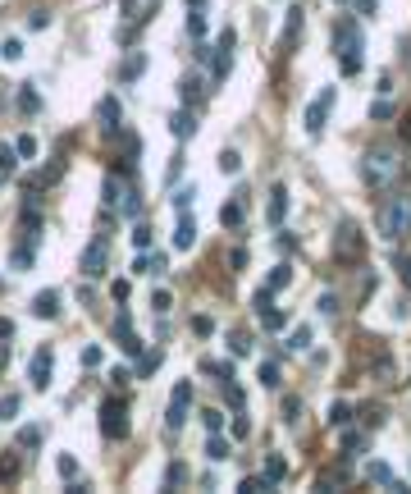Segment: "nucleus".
I'll return each mask as SVG.
<instances>
[{"mask_svg": "<svg viewBox=\"0 0 411 494\" xmlns=\"http://www.w3.org/2000/svg\"><path fill=\"white\" fill-rule=\"evenodd\" d=\"M334 261H342V266H361L366 261V238H361V229L352 220H342L334 234Z\"/></svg>", "mask_w": 411, "mask_h": 494, "instance_id": "4", "label": "nucleus"}, {"mask_svg": "<svg viewBox=\"0 0 411 494\" xmlns=\"http://www.w3.org/2000/svg\"><path fill=\"white\" fill-rule=\"evenodd\" d=\"M297 33H302V9L292 5V9H288V28H283V37H288V42H297Z\"/></svg>", "mask_w": 411, "mask_h": 494, "instance_id": "32", "label": "nucleus"}, {"mask_svg": "<svg viewBox=\"0 0 411 494\" xmlns=\"http://www.w3.org/2000/svg\"><path fill=\"white\" fill-rule=\"evenodd\" d=\"M37 444H42V430H18V449H37Z\"/></svg>", "mask_w": 411, "mask_h": 494, "instance_id": "36", "label": "nucleus"}, {"mask_svg": "<svg viewBox=\"0 0 411 494\" xmlns=\"http://www.w3.org/2000/svg\"><path fill=\"white\" fill-rule=\"evenodd\" d=\"M96 119H101V133H105V138H114V133H119V101H114V96H105L101 110H96Z\"/></svg>", "mask_w": 411, "mask_h": 494, "instance_id": "13", "label": "nucleus"}, {"mask_svg": "<svg viewBox=\"0 0 411 494\" xmlns=\"http://www.w3.org/2000/svg\"><path fill=\"white\" fill-rule=\"evenodd\" d=\"M155 366H160V353H151V357H142V362H137V375H151Z\"/></svg>", "mask_w": 411, "mask_h": 494, "instance_id": "46", "label": "nucleus"}, {"mask_svg": "<svg viewBox=\"0 0 411 494\" xmlns=\"http://www.w3.org/2000/svg\"><path fill=\"white\" fill-rule=\"evenodd\" d=\"M283 421H288V425H297V421H302V403H297V399L283 403Z\"/></svg>", "mask_w": 411, "mask_h": 494, "instance_id": "42", "label": "nucleus"}, {"mask_svg": "<svg viewBox=\"0 0 411 494\" xmlns=\"http://www.w3.org/2000/svg\"><path fill=\"white\" fill-rule=\"evenodd\" d=\"M188 481V471L179 467V462H169V471H165V486H183Z\"/></svg>", "mask_w": 411, "mask_h": 494, "instance_id": "43", "label": "nucleus"}, {"mask_svg": "<svg viewBox=\"0 0 411 494\" xmlns=\"http://www.w3.org/2000/svg\"><path fill=\"white\" fill-rule=\"evenodd\" d=\"M23 476V453H0V486H14Z\"/></svg>", "mask_w": 411, "mask_h": 494, "instance_id": "14", "label": "nucleus"}, {"mask_svg": "<svg viewBox=\"0 0 411 494\" xmlns=\"http://www.w3.org/2000/svg\"><path fill=\"white\" fill-rule=\"evenodd\" d=\"M283 211H288V188H274L270 192V206H266V216H270V225H283Z\"/></svg>", "mask_w": 411, "mask_h": 494, "instance_id": "16", "label": "nucleus"}, {"mask_svg": "<svg viewBox=\"0 0 411 494\" xmlns=\"http://www.w3.org/2000/svg\"><path fill=\"white\" fill-rule=\"evenodd\" d=\"M206 458H210V462H224V458H229V444L220 440V430H215V435H210V444H206Z\"/></svg>", "mask_w": 411, "mask_h": 494, "instance_id": "24", "label": "nucleus"}, {"mask_svg": "<svg viewBox=\"0 0 411 494\" xmlns=\"http://www.w3.org/2000/svg\"><path fill=\"white\" fill-rule=\"evenodd\" d=\"M14 412H18V394H5V399H0V421H9Z\"/></svg>", "mask_w": 411, "mask_h": 494, "instance_id": "39", "label": "nucleus"}, {"mask_svg": "<svg viewBox=\"0 0 411 494\" xmlns=\"http://www.w3.org/2000/svg\"><path fill=\"white\" fill-rule=\"evenodd\" d=\"M233 42H238V37H233V28H224V33H220V51L210 55V64H215V83H220L224 73H229V64H233Z\"/></svg>", "mask_w": 411, "mask_h": 494, "instance_id": "11", "label": "nucleus"}, {"mask_svg": "<svg viewBox=\"0 0 411 494\" xmlns=\"http://www.w3.org/2000/svg\"><path fill=\"white\" fill-rule=\"evenodd\" d=\"M398 270H403V284L411 288V257H398Z\"/></svg>", "mask_w": 411, "mask_h": 494, "instance_id": "54", "label": "nucleus"}, {"mask_svg": "<svg viewBox=\"0 0 411 494\" xmlns=\"http://www.w3.org/2000/svg\"><path fill=\"white\" fill-rule=\"evenodd\" d=\"M0 55H5V60H18V55H23V46H18V42H14V37H9V42H5V46H0Z\"/></svg>", "mask_w": 411, "mask_h": 494, "instance_id": "48", "label": "nucleus"}, {"mask_svg": "<svg viewBox=\"0 0 411 494\" xmlns=\"http://www.w3.org/2000/svg\"><path fill=\"white\" fill-rule=\"evenodd\" d=\"M188 206H192V192H179V197H174V211H183V216H188Z\"/></svg>", "mask_w": 411, "mask_h": 494, "instance_id": "52", "label": "nucleus"}, {"mask_svg": "<svg viewBox=\"0 0 411 494\" xmlns=\"http://www.w3.org/2000/svg\"><path fill=\"white\" fill-rule=\"evenodd\" d=\"M110 293H114V302H124V298H129V284H124V279H114Z\"/></svg>", "mask_w": 411, "mask_h": 494, "instance_id": "53", "label": "nucleus"}, {"mask_svg": "<svg viewBox=\"0 0 411 494\" xmlns=\"http://www.w3.org/2000/svg\"><path fill=\"white\" fill-rule=\"evenodd\" d=\"M266 476L270 481H283V476H288V462H283L279 453H270V458H266Z\"/></svg>", "mask_w": 411, "mask_h": 494, "instance_id": "27", "label": "nucleus"}, {"mask_svg": "<svg viewBox=\"0 0 411 494\" xmlns=\"http://www.w3.org/2000/svg\"><path fill=\"white\" fill-rule=\"evenodd\" d=\"M375 225H379L384 238H407L411 234V197H384Z\"/></svg>", "mask_w": 411, "mask_h": 494, "instance_id": "2", "label": "nucleus"}, {"mask_svg": "<svg viewBox=\"0 0 411 494\" xmlns=\"http://www.w3.org/2000/svg\"><path fill=\"white\" fill-rule=\"evenodd\" d=\"M14 334V321H5V316H0V339H9Z\"/></svg>", "mask_w": 411, "mask_h": 494, "instance_id": "56", "label": "nucleus"}, {"mask_svg": "<svg viewBox=\"0 0 411 494\" xmlns=\"http://www.w3.org/2000/svg\"><path fill=\"white\" fill-rule=\"evenodd\" d=\"M14 156H18V151L0 147V183H9V179H14Z\"/></svg>", "mask_w": 411, "mask_h": 494, "instance_id": "28", "label": "nucleus"}, {"mask_svg": "<svg viewBox=\"0 0 411 494\" xmlns=\"http://www.w3.org/2000/svg\"><path fill=\"white\" fill-rule=\"evenodd\" d=\"M142 73H146V55H142V51H133L129 60H124L119 78H124V83H133V78H142Z\"/></svg>", "mask_w": 411, "mask_h": 494, "instance_id": "20", "label": "nucleus"}, {"mask_svg": "<svg viewBox=\"0 0 411 494\" xmlns=\"http://www.w3.org/2000/svg\"><path fill=\"white\" fill-rule=\"evenodd\" d=\"M28 380H32V389H51V348H37L32 362H28Z\"/></svg>", "mask_w": 411, "mask_h": 494, "instance_id": "9", "label": "nucleus"}, {"mask_svg": "<svg viewBox=\"0 0 411 494\" xmlns=\"http://www.w3.org/2000/svg\"><path fill=\"white\" fill-rule=\"evenodd\" d=\"M188 408H192V380H179V389L169 394V416H165V430H179L188 421Z\"/></svg>", "mask_w": 411, "mask_h": 494, "instance_id": "6", "label": "nucleus"}, {"mask_svg": "<svg viewBox=\"0 0 411 494\" xmlns=\"http://www.w3.org/2000/svg\"><path fill=\"white\" fill-rule=\"evenodd\" d=\"M366 481H375V486H393V471H388V462H366Z\"/></svg>", "mask_w": 411, "mask_h": 494, "instance_id": "22", "label": "nucleus"}, {"mask_svg": "<svg viewBox=\"0 0 411 494\" xmlns=\"http://www.w3.org/2000/svg\"><path fill=\"white\" fill-rule=\"evenodd\" d=\"M220 225H224V229H238V225H242V206H238V201H229V206L220 211Z\"/></svg>", "mask_w": 411, "mask_h": 494, "instance_id": "25", "label": "nucleus"}, {"mask_svg": "<svg viewBox=\"0 0 411 494\" xmlns=\"http://www.w3.org/2000/svg\"><path fill=\"white\" fill-rule=\"evenodd\" d=\"M169 129H174V138H179V142H188L192 133H197V114H192V110H179Z\"/></svg>", "mask_w": 411, "mask_h": 494, "instance_id": "18", "label": "nucleus"}, {"mask_svg": "<svg viewBox=\"0 0 411 494\" xmlns=\"http://www.w3.org/2000/svg\"><path fill=\"white\" fill-rule=\"evenodd\" d=\"M288 348H292V353H306V348H311V329L297 325V329H292V343H288Z\"/></svg>", "mask_w": 411, "mask_h": 494, "instance_id": "31", "label": "nucleus"}, {"mask_svg": "<svg viewBox=\"0 0 411 494\" xmlns=\"http://www.w3.org/2000/svg\"><path fill=\"white\" fill-rule=\"evenodd\" d=\"M105 266H110V243H105V238H96V243L83 252V261H78V270H83L87 279H101V275H105Z\"/></svg>", "mask_w": 411, "mask_h": 494, "instance_id": "7", "label": "nucleus"}, {"mask_svg": "<svg viewBox=\"0 0 411 494\" xmlns=\"http://www.w3.org/2000/svg\"><path fill=\"white\" fill-rule=\"evenodd\" d=\"M357 9L361 14H375V0H357Z\"/></svg>", "mask_w": 411, "mask_h": 494, "instance_id": "57", "label": "nucleus"}, {"mask_svg": "<svg viewBox=\"0 0 411 494\" xmlns=\"http://www.w3.org/2000/svg\"><path fill=\"white\" fill-rule=\"evenodd\" d=\"M329 110H334V87H325V92H320L316 101L306 105V133H311V138H320V129H325Z\"/></svg>", "mask_w": 411, "mask_h": 494, "instance_id": "8", "label": "nucleus"}, {"mask_svg": "<svg viewBox=\"0 0 411 494\" xmlns=\"http://www.w3.org/2000/svg\"><path fill=\"white\" fill-rule=\"evenodd\" d=\"M32 312L42 316V321H55V312H60V293H55V288L37 293V298H32Z\"/></svg>", "mask_w": 411, "mask_h": 494, "instance_id": "15", "label": "nucleus"}, {"mask_svg": "<svg viewBox=\"0 0 411 494\" xmlns=\"http://www.w3.org/2000/svg\"><path fill=\"white\" fill-rule=\"evenodd\" d=\"M398 174H403V160H398V147H370L366 156H361V179H366V188L384 192L398 183Z\"/></svg>", "mask_w": 411, "mask_h": 494, "instance_id": "1", "label": "nucleus"}, {"mask_svg": "<svg viewBox=\"0 0 411 494\" xmlns=\"http://www.w3.org/2000/svg\"><path fill=\"white\" fill-rule=\"evenodd\" d=\"M60 476H64V481H73V476H78V462H73V458H68V453H64V458H60Z\"/></svg>", "mask_w": 411, "mask_h": 494, "instance_id": "47", "label": "nucleus"}, {"mask_svg": "<svg viewBox=\"0 0 411 494\" xmlns=\"http://www.w3.org/2000/svg\"><path fill=\"white\" fill-rule=\"evenodd\" d=\"M370 114H375V119H388V114H393V105H388V101H375V110H370Z\"/></svg>", "mask_w": 411, "mask_h": 494, "instance_id": "55", "label": "nucleus"}, {"mask_svg": "<svg viewBox=\"0 0 411 494\" xmlns=\"http://www.w3.org/2000/svg\"><path fill=\"white\" fill-rule=\"evenodd\" d=\"M357 449L366 453V435H361V430H347V435H342V458H357Z\"/></svg>", "mask_w": 411, "mask_h": 494, "instance_id": "23", "label": "nucleus"}, {"mask_svg": "<svg viewBox=\"0 0 411 494\" xmlns=\"http://www.w3.org/2000/svg\"><path fill=\"white\" fill-rule=\"evenodd\" d=\"M261 384H266V389H274V384H279V366H274V362L261 366Z\"/></svg>", "mask_w": 411, "mask_h": 494, "instance_id": "41", "label": "nucleus"}, {"mask_svg": "<svg viewBox=\"0 0 411 494\" xmlns=\"http://www.w3.org/2000/svg\"><path fill=\"white\" fill-rule=\"evenodd\" d=\"M261 325H266V329H283V312L266 307V312H261Z\"/></svg>", "mask_w": 411, "mask_h": 494, "instance_id": "38", "label": "nucleus"}, {"mask_svg": "<svg viewBox=\"0 0 411 494\" xmlns=\"http://www.w3.org/2000/svg\"><path fill=\"white\" fill-rule=\"evenodd\" d=\"M96 362H101V348H96V343L83 348V366H96Z\"/></svg>", "mask_w": 411, "mask_h": 494, "instance_id": "50", "label": "nucleus"}, {"mask_svg": "<svg viewBox=\"0 0 411 494\" xmlns=\"http://www.w3.org/2000/svg\"><path fill=\"white\" fill-rule=\"evenodd\" d=\"M101 435L105 440H129V408H124V399H110L101 408Z\"/></svg>", "mask_w": 411, "mask_h": 494, "instance_id": "5", "label": "nucleus"}, {"mask_svg": "<svg viewBox=\"0 0 411 494\" xmlns=\"http://www.w3.org/2000/svg\"><path fill=\"white\" fill-rule=\"evenodd\" d=\"M352 458H338V462H329L325 471H320V490H347L352 486V467H347Z\"/></svg>", "mask_w": 411, "mask_h": 494, "instance_id": "10", "label": "nucleus"}, {"mask_svg": "<svg viewBox=\"0 0 411 494\" xmlns=\"http://www.w3.org/2000/svg\"><path fill=\"white\" fill-rule=\"evenodd\" d=\"M114 339H119V348L124 353H133V357H142V339L129 329V312H119L114 316Z\"/></svg>", "mask_w": 411, "mask_h": 494, "instance_id": "12", "label": "nucleus"}, {"mask_svg": "<svg viewBox=\"0 0 411 494\" xmlns=\"http://www.w3.org/2000/svg\"><path fill=\"white\" fill-rule=\"evenodd\" d=\"M224 403H229V408H242V389L233 380H224Z\"/></svg>", "mask_w": 411, "mask_h": 494, "instance_id": "37", "label": "nucleus"}, {"mask_svg": "<svg viewBox=\"0 0 411 494\" xmlns=\"http://www.w3.org/2000/svg\"><path fill=\"white\" fill-rule=\"evenodd\" d=\"M206 371L220 375V384H224V380H233V366H229V362H206Z\"/></svg>", "mask_w": 411, "mask_h": 494, "instance_id": "40", "label": "nucleus"}, {"mask_svg": "<svg viewBox=\"0 0 411 494\" xmlns=\"http://www.w3.org/2000/svg\"><path fill=\"white\" fill-rule=\"evenodd\" d=\"M133 247L137 252H151V225H137L133 229Z\"/></svg>", "mask_w": 411, "mask_h": 494, "instance_id": "33", "label": "nucleus"}, {"mask_svg": "<svg viewBox=\"0 0 411 494\" xmlns=\"http://www.w3.org/2000/svg\"><path fill=\"white\" fill-rule=\"evenodd\" d=\"M201 96H206V83L197 78V73H188V78H183V105H188V110H197Z\"/></svg>", "mask_w": 411, "mask_h": 494, "instance_id": "17", "label": "nucleus"}, {"mask_svg": "<svg viewBox=\"0 0 411 494\" xmlns=\"http://www.w3.org/2000/svg\"><path fill=\"white\" fill-rule=\"evenodd\" d=\"M229 348H233V353H238V357H242V353H247V348H251V343H247V334H242V329H233V343H229Z\"/></svg>", "mask_w": 411, "mask_h": 494, "instance_id": "49", "label": "nucleus"}, {"mask_svg": "<svg viewBox=\"0 0 411 494\" xmlns=\"http://www.w3.org/2000/svg\"><path fill=\"white\" fill-rule=\"evenodd\" d=\"M192 243H197V225H192V216H183V220H179V229H174V247L188 252Z\"/></svg>", "mask_w": 411, "mask_h": 494, "instance_id": "19", "label": "nucleus"}, {"mask_svg": "<svg viewBox=\"0 0 411 494\" xmlns=\"http://www.w3.org/2000/svg\"><path fill=\"white\" fill-rule=\"evenodd\" d=\"M201 421H206V430L215 435V430H220V425H224V412H215V408H210V412H201Z\"/></svg>", "mask_w": 411, "mask_h": 494, "instance_id": "45", "label": "nucleus"}, {"mask_svg": "<svg viewBox=\"0 0 411 494\" xmlns=\"http://www.w3.org/2000/svg\"><path fill=\"white\" fill-rule=\"evenodd\" d=\"M192 329H197V334L206 339V334H210V329H215V325H210V316H197V321H192Z\"/></svg>", "mask_w": 411, "mask_h": 494, "instance_id": "51", "label": "nucleus"}, {"mask_svg": "<svg viewBox=\"0 0 411 494\" xmlns=\"http://www.w3.org/2000/svg\"><path fill=\"white\" fill-rule=\"evenodd\" d=\"M403 138L411 142V114H407V119H403Z\"/></svg>", "mask_w": 411, "mask_h": 494, "instance_id": "58", "label": "nucleus"}, {"mask_svg": "<svg viewBox=\"0 0 411 494\" xmlns=\"http://www.w3.org/2000/svg\"><path fill=\"white\" fill-rule=\"evenodd\" d=\"M316 312H320V316H325V321H334V316H338V298H334V293H320V302H316Z\"/></svg>", "mask_w": 411, "mask_h": 494, "instance_id": "29", "label": "nucleus"}, {"mask_svg": "<svg viewBox=\"0 0 411 494\" xmlns=\"http://www.w3.org/2000/svg\"><path fill=\"white\" fill-rule=\"evenodd\" d=\"M188 5H192V14H188V33L201 37V33H206V0H188Z\"/></svg>", "mask_w": 411, "mask_h": 494, "instance_id": "21", "label": "nucleus"}, {"mask_svg": "<svg viewBox=\"0 0 411 494\" xmlns=\"http://www.w3.org/2000/svg\"><path fill=\"white\" fill-rule=\"evenodd\" d=\"M334 46H338V69L342 73H361V60H366V55H361L357 23H347V18H342V23L334 28Z\"/></svg>", "mask_w": 411, "mask_h": 494, "instance_id": "3", "label": "nucleus"}, {"mask_svg": "<svg viewBox=\"0 0 411 494\" xmlns=\"http://www.w3.org/2000/svg\"><path fill=\"white\" fill-rule=\"evenodd\" d=\"M352 421V408L347 403H334V408H329V425H347Z\"/></svg>", "mask_w": 411, "mask_h": 494, "instance_id": "34", "label": "nucleus"}, {"mask_svg": "<svg viewBox=\"0 0 411 494\" xmlns=\"http://www.w3.org/2000/svg\"><path fill=\"white\" fill-rule=\"evenodd\" d=\"M288 279H292V270H288V266H274V270H270V279H266V288H270V293H279V288L288 284Z\"/></svg>", "mask_w": 411, "mask_h": 494, "instance_id": "26", "label": "nucleus"}, {"mask_svg": "<svg viewBox=\"0 0 411 494\" xmlns=\"http://www.w3.org/2000/svg\"><path fill=\"white\" fill-rule=\"evenodd\" d=\"M18 105H23V114H37V110H42V96H37L32 87H23V96H18Z\"/></svg>", "mask_w": 411, "mask_h": 494, "instance_id": "30", "label": "nucleus"}, {"mask_svg": "<svg viewBox=\"0 0 411 494\" xmlns=\"http://www.w3.org/2000/svg\"><path fill=\"white\" fill-rule=\"evenodd\" d=\"M220 170L224 174H238L242 170V156H238V151H224V156H220Z\"/></svg>", "mask_w": 411, "mask_h": 494, "instance_id": "35", "label": "nucleus"}, {"mask_svg": "<svg viewBox=\"0 0 411 494\" xmlns=\"http://www.w3.org/2000/svg\"><path fill=\"white\" fill-rule=\"evenodd\" d=\"M14 151H18V156H28V160H32V156H37V142H32V138H28V133H23V138L14 142Z\"/></svg>", "mask_w": 411, "mask_h": 494, "instance_id": "44", "label": "nucleus"}]
</instances>
